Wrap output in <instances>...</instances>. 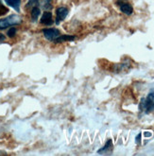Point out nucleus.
Returning a JSON list of instances; mask_svg holds the SVG:
<instances>
[{"mask_svg":"<svg viewBox=\"0 0 154 156\" xmlns=\"http://www.w3.org/2000/svg\"><path fill=\"white\" fill-rule=\"evenodd\" d=\"M139 110L145 114H149L154 110V89L149 92L146 98L141 99Z\"/></svg>","mask_w":154,"mask_h":156,"instance_id":"1","label":"nucleus"},{"mask_svg":"<svg viewBox=\"0 0 154 156\" xmlns=\"http://www.w3.org/2000/svg\"><path fill=\"white\" fill-rule=\"evenodd\" d=\"M22 23V18L18 14H12L3 19H0V30H5L9 27L19 25Z\"/></svg>","mask_w":154,"mask_h":156,"instance_id":"2","label":"nucleus"},{"mask_svg":"<svg viewBox=\"0 0 154 156\" xmlns=\"http://www.w3.org/2000/svg\"><path fill=\"white\" fill-rule=\"evenodd\" d=\"M43 32L46 39L51 42H54L61 35L60 30H58L57 29H46L43 30Z\"/></svg>","mask_w":154,"mask_h":156,"instance_id":"3","label":"nucleus"},{"mask_svg":"<svg viewBox=\"0 0 154 156\" xmlns=\"http://www.w3.org/2000/svg\"><path fill=\"white\" fill-rule=\"evenodd\" d=\"M56 24L59 25L61 21H63L68 15V10L65 7H59L56 10Z\"/></svg>","mask_w":154,"mask_h":156,"instance_id":"4","label":"nucleus"},{"mask_svg":"<svg viewBox=\"0 0 154 156\" xmlns=\"http://www.w3.org/2000/svg\"><path fill=\"white\" fill-rule=\"evenodd\" d=\"M117 5L119 6L120 11L125 13L126 15H131L133 12V8L131 4L127 2H117Z\"/></svg>","mask_w":154,"mask_h":156,"instance_id":"5","label":"nucleus"},{"mask_svg":"<svg viewBox=\"0 0 154 156\" xmlns=\"http://www.w3.org/2000/svg\"><path fill=\"white\" fill-rule=\"evenodd\" d=\"M41 24L46 25V26H49V25H52L53 24L52 13L50 12L46 11V12L43 13V15L41 17Z\"/></svg>","mask_w":154,"mask_h":156,"instance_id":"6","label":"nucleus"},{"mask_svg":"<svg viewBox=\"0 0 154 156\" xmlns=\"http://www.w3.org/2000/svg\"><path fill=\"white\" fill-rule=\"evenodd\" d=\"M5 2L8 6L12 8L14 11L17 12H20V5H21V0H5Z\"/></svg>","mask_w":154,"mask_h":156,"instance_id":"7","label":"nucleus"},{"mask_svg":"<svg viewBox=\"0 0 154 156\" xmlns=\"http://www.w3.org/2000/svg\"><path fill=\"white\" fill-rule=\"evenodd\" d=\"M40 13H41L40 8H38L37 6L32 8V10H31V20H32V22H36L38 20V17L40 16Z\"/></svg>","mask_w":154,"mask_h":156,"instance_id":"8","label":"nucleus"},{"mask_svg":"<svg viewBox=\"0 0 154 156\" xmlns=\"http://www.w3.org/2000/svg\"><path fill=\"white\" fill-rule=\"evenodd\" d=\"M76 37L73 35H60L59 37L54 41L55 43H61V42H65V41H73L75 40Z\"/></svg>","mask_w":154,"mask_h":156,"instance_id":"9","label":"nucleus"},{"mask_svg":"<svg viewBox=\"0 0 154 156\" xmlns=\"http://www.w3.org/2000/svg\"><path fill=\"white\" fill-rule=\"evenodd\" d=\"M39 4L44 11H49L52 9V1L51 0H40Z\"/></svg>","mask_w":154,"mask_h":156,"instance_id":"10","label":"nucleus"},{"mask_svg":"<svg viewBox=\"0 0 154 156\" xmlns=\"http://www.w3.org/2000/svg\"><path fill=\"white\" fill-rule=\"evenodd\" d=\"M112 149H113V141H112V139H109V140L106 142V145L103 147V148H101L100 150H99V151H97V153L101 154V153H103V152H105V151H111Z\"/></svg>","mask_w":154,"mask_h":156,"instance_id":"11","label":"nucleus"},{"mask_svg":"<svg viewBox=\"0 0 154 156\" xmlns=\"http://www.w3.org/2000/svg\"><path fill=\"white\" fill-rule=\"evenodd\" d=\"M40 0H29V2L26 3V8H30V7H36L39 5Z\"/></svg>","mask_w":154,"mask_h":156,"instance_id":"12","label":"nucleus"},{"mask_svg":"<svg viewBox=\"0 0 154 156\" xmlns=\"http://www.w3.org/2000/svg\"><path fill=\"white\" fill-rule=\"evenodd\" d=\"M16 29L15 27H12V29H10L8 30V32H7V35L9 36V37H11V38H12V37H14L15 36V34H16Z\"/></svg>","mask_w":154,"mask_h":156,"instance_id":"13","label":"nucleus"},{"mask_svg":"<svg viewBox=\"0 0 154 156\" xmlns=\"http://www.w3.org/2000/svg\"><path fill=\"white\" fill-rule=\"evenodd\" d=\"M6 12H8V9L5 8V6L2 4V1L0 0V15H3Z\"/></svg>","mask_w":154,"mask_h":156,"instance_id":"14","label":"nucleus"},{"mask_svg":"<svg viewBox=\"0 0 154 156\" xmlns=\"http://www.w3.org/2000/svg\"><path fill=\"white\" fill-rule=\"evenodd\" d=\"M5 40H6L5 35H3L2 33H0V44H2L3 42H5Z\"/></svg>","mask_w":154,"mask_h":156,"instance_id":"15","label":"nucleus"},{"mask_svg":"<svg viewBox=\"0 0 154 156\" xmlns=\"http://www.w3.org/2000/svg\"><path fill=\"white\" fill-rule=\"evenodd\" d=\"M141 136H142V134H141V133H139V134L136 136V138H135V141H136V143H137V144H139V143L141 142Z\"/></svg>","mask_w":154,"mask_h":156,"instance_id":"16","label":"nucleus"},{"mask_svg":"<svg viewBox=\"0 0 154 156\" xmlns=\"http://www.w3.org/2000/svg\"><path fill=\"white\" fill-rule=\"evenodd\" d=\"M127 0H117V2H126Z\"/></svg>","mask_w":154,"mask_h":156,"instance_id":"17","label":"nucleus"},{"mask_svg":"<svg viewBox=\"0 0 154 156\" xmlns=\"http://www.w3.org/2000/svg\"><path fill=\"white\" fill-rule=\"evenodd\" d=\"M0 154H5L4 152H0Z\"/></svg>","mask_w":154,"mask_h":156,"instance_id":"18","label":"nucleus"}]
</instances>
